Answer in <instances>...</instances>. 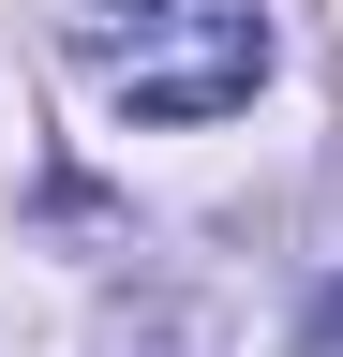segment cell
<instances>
[{
    "label": "cell",
    "mask_w": 343,
    "mask_h": 357,
    "mask_svg": "<svg viewBox=\"0 0 343 357\" xmlns=\"http://www.w3.org/2000/svg\"><path fill=\"white\" fill-rule=\"evenodd\" d=\"M75 60L119 119H224L269 75V0H90Z\"/></svg>",
    "instance_id": "1"
}]
</instances>
